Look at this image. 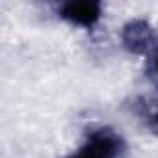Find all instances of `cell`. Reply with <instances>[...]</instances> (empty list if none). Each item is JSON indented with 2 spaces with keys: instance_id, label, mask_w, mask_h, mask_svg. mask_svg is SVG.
Masks as SVG:
<instances>
[{
  "instance_id": "obj_5",
  "label": "cell",
  "mask_w": 158,
  "mask_h": 158,
  "mask_svg": "<svg viewBox=\"0 0 158 158\" xmlns=\"http://www.w3.org/2000/svg\"><path fill=\"white\" fill-rule=\"evenodd\" d=\"M149 127H151V130L158 136V112L156 114H152L151 115V121H149Z\"/></svg>"
},
{
  "instance_id": "obj_1",
  "label": "cell",
  "mask_w": 158,
  "mask_h": 158,
  "mask_svg": "<svg viewBox=\"0 0 158 158\" xmlns=\"http://www.w3.org/2000/svg\"><path fill=\"white\" fill-rule=\"evenodd\" d=\"M121 136L110 127H99L86 136V141L67 158H117L123 152Z\"/></svg>"
},
{
  "instance_id": "obj_3",
  "label": "cell",
  "mask_w": 158,
  "mask_h": 158,
  "mask_svg": "<svg viewBox=\"0 0 158 158\" xmlns=\"http://www.w3.org/2000/svg\"><path fill=\"white\" fill-rule=\"evenodd\" d=\"M154 28L147 19H130L121 28V43L130 54H145L154 45Z\"/></svg>"
},
{
  "instance_id": "obj_4",
  "label": "cell",
  "mask_w": 158,
  "mask_h": 158,
  "mask_svg": "<svg viewBox=\"0 0 158 158\" xmlns=\"http://www.w3.org/2000/svg\"><path fill=\"white\" fill-rule=\"evenodd\" d=\"M152 54H151V60H149V73L154 80L158 82V35L154 39V45H152Z\"/></svg>"
},
{
  "instance_id": "obj_2",
  "label": "cell",
  "mask_w": 158,
  "mask_h": 158,
  "mask_svg": "<svg viewBox=\"0 0 158 158\" xmlns=\"http://www.w3.org/2000/svg\"><path fill=\"white\" fill-rule=\"evenodd\" d=\"M60 17L74 26L93 28L102 17V4L95 0H69L58 10Z\"/></svg>"
}]
</instances>
